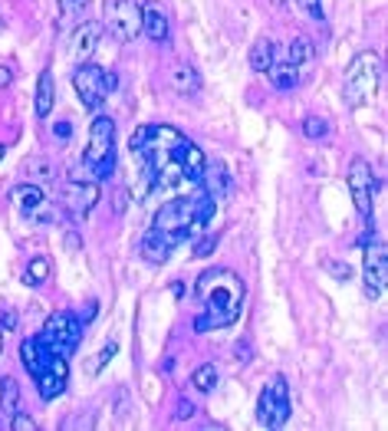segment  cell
Instances as JSON below:
<instances>
[{
    "label": "cell",
    "instance_id": "4fadbf2b",
    "mask_svg": "<svg viewBox=\"0 0 388 431\" xmlns=\"http://www.w3.org/2000/svg\"><path fill=\"white\" fill-rule=\"evenodd\" d=\"M103 40V24H95V20H86V24H79L73 33H69V60L76 63H89L95 56V46Z\"/></svg>",
    "mask_w": 388,
    "mask_h": 431
},
{
    "label": "cell",
    "instance_id": "60d3db41",
    "mask_svg": "<svg viewBox=\"0 0 388 431\" xmlns=\"http://www.w3.org/2000/svg\"><path fill=\"white\" fill-rule=\"evenodd\" d=\"M0 353H4V329H0Z\"/></svg>",
    "mask_w": 388,
    "mask_h": 431
},
{
    "label": "cell",
    "instance_id": "52a82bcc",
    "mask_svg": "<svg viewBox=\"0 0 388 431\" xmlns=\"http://www.w3.org/2000/svg\"><path fill=\"white\" fill-rule=\"evenodd\" d=\"M257 422L263 428H283L290 422V392H286L283 375H276L263 385L257 398Z\"/></svg>",
    "mask_w": 388,
    "mask_h": 431
},
{
    "label": "cell",
    "instance_id": "d4e9b609",
    "mask_svg": "<svg viewBox=\"0 0 388 431\" xmlns=\"http://www.w3.org/2000/svg\"><path fill=\"white\" fill-rule=\"evenodd\" d=\"M191 385L198 388V392H214V385H217V369H214L211 363L198 365V369H194V375H191Z\"/></svg>",
    "mask_w": 388,
    "mask_h": 431
},
{
    "label": "cell",
    "instance_id": "3957f363",
    "mask_svg": "<svg viewBox=\"0 0 388 431\" xmlns=\"http://www.w3.org/2000/svg\"><path fill=\"white\" fill-rule=\"evenodd\" d=\"M379 83H382V60L379 53H359L345 73V103L359 109V105H369L372 95L379 93Z\"/></svg>",
    "mask_w": 388,
    "mask_h": 431
},
{
    "label": "cell",
    "instance_id": "e0dca14e",
    "mask_svg": "<svg viewBox=\"0 0 388 431\" xmlns=\"http://www.w3.org/2000/svg\"><path fill=\"white\" fill-rule=\"evenodd\" d=\"M201 188L211 194V198H221V194H227L231 191V172H227L224 162H211L204 165V175H201Z\"/></svg>",
    "mask_w": 388,
    "mask_h": 431
},
{
    "label": "cell",
    "instance_id": "8992f818",
    "mask_svg": "<svg viewBox=\"0 0 388 431\" xmlns=\"http://www.w3.org/2000/svg\"><path fill=\"white\" fill-rule=\"evenodd\" d=\"M152 227L155 231H162L168 241L178 247L182 241H188L194 231V211H191V198H178V201H164L162 207H158L155 221H152Z\"/></svg>",
    "mask_w": 388,
    "mask_h": 431
},
{
    "label": "cell",
    "instance_id": "836d02e7",
    "mask_svg": "<svg viewBox=\"0 0 388 431\" xmlns=\"http://www.w3.org/2000/svg\"><path fill=\"white\" fill-rule=\"evenodd\" d=\"M83 7H86V0H60V10L66 14V17H76Z\"/></svg>",
    "mask_w": 388,
    "mask_h": 431
},
{
    "label": "cell",
    "instance_id": "d6a6232c",
    "mask_svg": "<svg viewBox=\"0 0 388 431\" xmlns=\"http://www.w3.org/2000/svg\"><path fill=\"white\" fill-rule=\"evenodd\" d=\"M313 20H323V0H296Z\"/></svg>",
    "mask_w": 388,
    "mask_h": 431
},
{
    "label": "cell",
    "instance_id": "4dcf8cb0",
    "mask_svg": "<svg viewBox=\"0 0 388 431\" xmlns=\"http://www.w3.org/2000/svg\"><path fill=\"white\" fill-rule=\"evenodd\" d=\"M23 172H36L33 178H40V175H43V182H46V178H50V175H53V168H50V162H40V158H30V162L23 165Z\"/></svg>",
    "mask_w": 388,
    "mask_h": 431
},
{
    "label": "cell",
    "instance_id": "83f0119b",
    "mask_svg": "<svg viewBox=\"0 0 388 431\" xmlns=\"http://www.w3.org/2000/svg\"><path fill=\"white\" fill-rule=\"evenodd\" d=\"M50 274H53L50 260L36 257V260H30V267H26V284H46V280H50Z\"/></svg>",
    "mask_w": 388,
    "mask_h": 431
},
{
    "label": "cell",
    "instance_id": "d6986e66",
    "mask_svg": "<svg viewBox=\"0 0 388 431\" xmlns=\"http://www.w3.org/2000/svg\"><path fill=\"white\" fill-rule=\"evenodd\" d=\"M142 33H148V40L164 43L168 40V17L158 4H145L142 7Z\"/></svg>",
    "mask_w": 388,
    "mask_h": 431
},
{
    "label": "cell",
    "instance_id": "2e32d148",
    "mask_svg": "<svg viewBox=\"0 0 388 431\" xmlns=\"http://www.w3.org/2000/svg\"><path fill=\"white\" fill-rule=\"evenodd\" d=\"M10 201L30 217H40L46 211V194L40 185H17V188L10 191Z\"/></svg>",
    "mask_w": 388,
    "mask_h": 431
},
{
    "label": "cell",
    "instance_id": "b9f144b4",
    "mask_svg": "<svg viewBox=\"0 0 388 431\" xmlns=\"http://www.w3.org/2000/svg\"><path fill=\"white\" fill-rule=\"evenodd\" d=\"M0 158H4V145H0Z\"/></svg>",
    "mask_w": 388,
    "mask_h": 431
},
{
    "label": "cell",
    "instance_id": "7c38bea8",
    "mask_svg": "<svg viewBox=\"0 0 388 431\" xmlns=\"http://www.w3.org/2000/svg\"><path fill=\"white\" fill-rule=\"evenodd\" d=\"M63 204H66L69 214L86 217L99 204V185L86 182V178H73L69 185H63Z\"/></svg>",
    "mask_w": 388,
    "mask_h": 431
},
{
    "label": "cell",
    "instance_id": "5b68a950",
    "mask_svg": "<svg viewBox=\"0 0 388 431\" xmlns=\"http://www.w3.org/2000/svg\"><path fill=\"white\" fill-rule=\"evenodd\" d=\"M115 86H119V76L112 69L95 66V63H79L73 73V89L89 109H99L109 99V93H115Z\"/></svg>",
    "mask_w": 388,
    "mask_h": 431
},
{
    "label": "cell",
    "instance_id": "484cf974",
    "mask_svg": "<svg viewBox=\"0 0 388 431\" xmlns=\"http://www.w3.org/2000/svg\"><path fill=\"white\" fill-rule=\"evenodd\" d=\"M20 355H23V365H26V372H30V375H33V379H40V375H43V359H40V355H36V346H33V339H26L23 346H20Z\"/></svg>",
    "mask_w": 388,
    "mask_h": 431
},
{
    "label": "cell",
    "instance_id": "cb8c5ba5",
    "mask_svg": "<svg viewBox=\"0 0 388 431\" xmlns=\"http://www.w3.org/2000/svg\"><path fill=\"white\" fill-rule=\"evenodd\" d=\"M273 60H276V46H273V40L260 36L257 43L251 46V69H253V73H267V69L273 66Z\"/></svg>",
    "mask_w": 388,
    "mask_h": 431
},
{
    "label": "cell",
    "instance_id": "4316f807",
    "mask_svg": "<svg viewBox=\"0 0 388 431\" xmlns=\"http://www.w3.org/2000/svg\"><path fill=\"white\" fill-rule=\"evenodd\" d=\"M286 60L296 63V66L310 63L313 60V43L310 40H290V46H286Z\"/></svg>",
    "mask_w": 388,
    "mask_h": 431
},
{
    "label": "cell",
    "instance_id": "7a4b0ae2",
    "mask_svg": "<svg viewBox=\"0 0 388 431\" xmlns=\"http://www.w3.org/2000/svg\"><path fill=\"white\" fill-rule=\"evenodd\" d=\"M188 138L178 129H168V125H142V129L132 135V152L138 158V168H148L155 172V185L168 182L172 172H182V155Z\"/></svg>",
    "mask_w": 388,
    "mask_h": 431
},
{
    "label": "cell",
    "instance_id": "9a60e30c",
    "mask_svg": "<svg viewBox=\"0 0 388 431\" xmlns=\"http://www.w3.org/2000/svg\"><path fill=\"white\" fill-rule=\"evenodd\" d=\"M174 244L164 237L162 231H145L142 234V241H138V254H142V260H148V264H164V260L172 257Z\"/></svg>",
    "mask_w": 388,
    "mask_h": 431
},
{
    "label": "cell",
    "instance_id": "ba28073f",
    "mask_svg": "<svg viewBox=\"0 0 388 431\" xmlns=\"http://www.w3.org/2000/svg\"><path fill=\"white\" fill-rule=\"evenodd\" d=\"M40 339H43L46 346H53L56 353L69 355L79 346V339H83V319H79L76 313H69V310L53 313V316L43 323Z\"/></svg>",
    "mask_w": 388,
    "mask_h": 431
},
{
    "label": "cell",
    "instance_id": "277c9868",
    "mask_svg": "<svg viewBox=\"0 0 388 431\" xmlns=\"http://www.w3.org/2000/svg\"><path fill=\"white\" fill-rule=\"evenodd\" d=\"M86 165L89 172L99 178H109L115 168V122L109 115H99V119L89 125V142H86Z\"/></svg>",
    "mask_w": 388,
    "mask_h": 431
},
{
    "label": "cell",
    "instance_id": "ab89813d",
    "mask_svg": "<svg viewBox=\"0 0 388 431\" xmlns=\"http://www.w3.org/2000/svg\"><path fill=\"white\" fill-rule=\"evenodd\" d=\"M326 267H329V270H336L339 276H349V267H342V264H326Z\"/></svg>",
    "mask_w": 388,
    "mask_h": 431
},
{
    "label": "cell",
    "instance_id": "f1b7e54d",
    "mask_svg": "<svg viewBox=\"0 0 388 431\" xmlns=\"http://www.w3.org/2000/svg\"><path fill=\"white\" fill-rule=\"evenodd\" d=\"M303 135L306 138H326L329 135V122L320 119V115H310V119L303 122Z\"/></svg>",
    "mask_w": 388,
    "mask_h": 431
},
{
    "label": "cell",
    "instance_id": "8fae6325",
    "mask_svg": "<svg viewBox=\"0 0 388 431\" xmlns=\"http://www.w3.org/2000/svg\"><path fill=\"white\" fill-rule=\"evenodd\" d=\"M345 178H349V191H352V201H355V207H359V214L369 221L372 217V194H375V175H372V168L362 162V158H352Z\"/></svg>",
    "mask_w": 388,
    "mask_h": 431
},
{
    "label": "cell",
    "instance_id": "9c48e42d",
    "mask_svg": "<svg viewBox=\"0 0 388 431\" xmlns=\"http://www.w3.org/2000/svg\"><path fill=\"white\" fill-rule=\"evenodd\" d=\"M105 26L119 43H132L142 33V7L132 0H109L105 7Z\"/></svg>",
    "mask_w": 388,
    "mask_h": 431
},
{
    "label": "cell",
    "instance_id": "5bb4252c",
    "mask_svg": "<svg viewBox=\"0 0 388 431\" xmlns=\"http://www.w3.org/2000/svg\"><path fill=\"white\" fill-rule=\"evenodd\" d=\"M66 382H69V365H66V355L63 353H53L50 359H46V369H43V375L36 379V388H40V398H56V395H63V388H66Z\"/></svg>",
    "mask_w": 388,
    "mask_h": 431
},
{
    "label": "cell",
    "instance_id": "30bf717a",
    "mask_svg": "<svg viewBox=\"0 0 388 431\" xmlns=\"http://www.w3.org/2000/svg\"><path fill=\"white\" fill-rule=\"evenodd\" d=\"M362 284L365 296L379 300L388 286V250L385 244H365V257H362Z\"/></svg>",
    "mask_w": 388,
    "mask_h": 431
},
{
    "label": "cell",
    "instance_id": "e575fe53",
    "mask_svg": "<svg viewBox=\"0 0 388 431\" xmlns=\"http://www.w3.org/2000/svg\"><path fill=\"white\" fill-rule=\"evenodd\" d=\"M214 237H201L198 244H194V257H207V254H211V250H214Z\"/></svg>",
    "mask_w": 388,
    "mask_h": 431
},
{
    "label": "cell",
    "instance_id": "8d00e7d4",
    "mask_svg": "<svg viewBox=\"0 0 388 431\" xmlns=\"http://www.w3.org/2000/svg\"><path fill=\"white\" fill-rule=\"evenodd\" d=\"M191 415H194V405H191L188 398H178V418H182V422H188Z\"/></svg>",
    "mask_w": 388,
    "mask_h": 431
},
{
    "label": "cell",
    "instance_id": "ac0fdd59",
    "mask_svg": "<svg viewBox=\"0 0 388 431\" xmlns=\"http://www.w3.org/2000/svg\"><path fill=\"white\" fill-rule=\"evenodd\" d=\"M267 76H270V86H273V89H280V93H290V89L300 86L303 73H300V66H296V63H290V60H273V66L267 69Z\"/></svg>",
    "mask_w": 388,
    "mask_h": 431
},
{
    "label": "cell",
    "instance_id": "603a6c76",
    "mask_svg": "<svg viewBox=\"0 0 388 431\" xmlns=\"http://www.w3.org/2000/svg\"><path fill=\"white\" fill-rule=\"evenodd\" d=\"M53 99H56V83H53V73L43 69V76L36 79V115L46 119L53 113Z\"/></svg>",
    "mask_w": 388,
    "mask_h": 431
},
{
    "label": "cell",
    "instance_id": "f546056e",
    "mask_svg": "<svg viewBox=\"0 0 388 431\" xmlns=\"http://www.w3.org/2000/svg\"><path fill=\"white\" fill-rule=\"evenodd\" d=\"M112 355H115V343H109V346L103 349V353L95 355L93 363H86V372H89V375H95V372H103V369H105V363H109Z\"/></svg>",
    "mask_w": 388,
    "mask_h": 431
},
{
    "label": "cell",
    "instance_id": "44dd1931",
    "mask_svg": "<svg viewBox=\"0 0 388 431\" xmlns=\"http://www.w3.org/2000/svg\"><path fill=\"white\" fill-rule=\"evenodd\" d=\"M182 175H184V182H194L198 185L201 182V175H204V165H207V158H204V152H201L194 142H188L184 145V155H182Z\"/></svg>",
    "mask_w": 388,
    "mask_h": 431
},
{
    "label": "cell",
    "instance_id": "d590c367",
    "mask_svg": "<svg viewBox=\"0 0 388 431\" xmlns=\"http://www.w3.org/2000/svg\"><path fill=\"white\" fill-rule=\"evenodd\" d=\"M53 135H56V138H69V135H73V122H69V119L56 122V125H53Z\"/></svg>",
    "mask_w": 388,
    "mask_h": 431
},
{
    "label": "cell",
    "instance_id": "f35d334b",
    "mask_svg": "<svg viewBox=\"0 0 388 431\" xmlns=\"http://www.w3.org/2000/svg\"><path fill=\"white\" fill-rule=\"evenodd\" d=\"M115 211H125V191H115Z\"/></svg>",
    "mask_w": 388,
    "mask_h": 431
},
{
    "label": "cell",
    "instance_id": "6da1fadb",
    "mask_svg": "<svg viewBox=\"0 0 388 431\" xmlns=\"http://www.w3.org/2000/svg\"><path fill=\"white\" fill-rule=\"evenodd\" d=\"M198 300H201V316H194V329L198 333H211V329H224L241 316L243 303V280L234 270L217 267L198 276Z\"/></svg>",
    "mask_w": 388,
    "mask_h": 431
},
{
    "label": "cell",
    "instance_id": "74e56055",
    "mask_svg": "<svg viewBox=\"0 0 388 431\" xmlns=\"http://www.w3.org/2000/svg\"><path fill=\"white\" fill-rule=\"evenodd\" d=\"M10 79H14V69H10V66H0V89L10 86Z\"/></svg>",
    "mask_w": 388,
    "mask_h": 431
},
{
    "label": "cell",
    "instance_id": "1f68e13d",
    "mask_svg": "<svg viewBox=\"0 0 388 431\" xmlns=\"http://www.w3.org/2000/svg\"><path fill=\"white\" fill-rule=\"evenodd\" d=\"M10 431H36V422L30 415H14V422H10Z\"/></svg>",
    "mask_w": 388,
    "mask_h": 431
},
{
    "label": "cell",
    "instance_id": "7402d4cb",
    "mask_svg": "<svg viewBox=\"0 0 388 431\" xmlns=\"http://www.w3.org/2000/svg\"><path fill=\"white\" fill-rule=\"evenodd\" d=\"M172 86L178 89L182 95H194L201 89V79H198V69L191 63H174L172 69Z\"/></svg>",
    "mask_w": 388,
    "mask_h": 431
},
{
    "label": "cell",
    "instance_id": "ffe728a7",
    "mask_svg": "<svg viewBox=\"0 0 388 431\" xmlns=\"http://www.w3.org/2000/svg\"><path fill=\"white\" fill-rule=\"evenodd\" d=\"M17 402H20L17 379H4L0 382V428H10L14 415H17Z\"/></svg>",
    "mask_w": 388,
    "mask_h": 431
}]
</instances>
